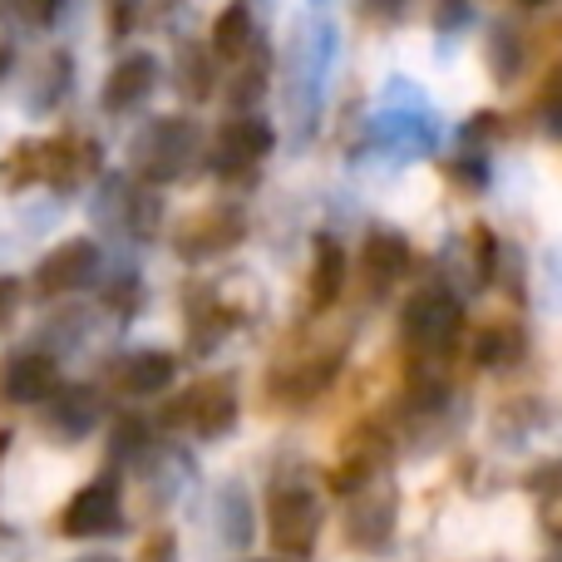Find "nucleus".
<instances>
[{
  "mask_svg": "<svg viewBox=\"0 0 562 562\" xmlns=\"http://www.w3.org/2000/svg\"><path fill=\"white\" fill-rule=\"evenodd\" d=\"M336 59V25L330 15L311 10L296 25L286 45V114H291V144H306L316 128L321 99H326V75Z\"/></svg>",
  "mask_w": 562,
  "mask_h": 562,
  "instance_id": "f257e3e1",
  "label": "nucleus"
},
{
  "mask_svg": "<svg viewBox=\"0 0 562 562\" xmlns=\"http://www.w3.org/2000/svg\"><path fill=\"white\" fill-rule=\"evenodd\" d=\"M366 144L385 158H400V164L429 158L439 148L435 109H429V99L419 94L409 79H395V85L385 89V99H380L375 119H370V128H366Z\"/></svg>",
  "mask_w": 562,
  "mask_h": 562,
  "instance_id": "f03ea898",
  "label": "nucleus"
},
{
  "mask_svg": "<svg viewBox=\"0 0 562 562\" xmlns=\"http://www.w3.org/2000/svg\"><path fill=\"white\" fill-rule=\"evenodd\" d=\"M198 144H203V134H198L193 119H183V114L148 119V124L134 134V144H128V173L148 188L173 183V178L188 173Z\"/></svg>",
  "mask_w": 562,
  "mask_h": 562,
  "instance_id": "7ed1b4c3",
  "label": "nucleus"
},
{
  "mask_svg": "<svg viewBox=\"0 0 562 562\" xmlns=\"http://www.w3.org/2000/svg\"><path fill=\"white\" fill-rule=\"evenodd\" d=\"M459 330H464V306L445 286L419 291L405 306V321H400V340L409 346L415 360H445L449 346L459 340Z\"/></svg>",
  "mask_w": 562,
  "mask_h": 562,
  "instance_id": "20e7f679",
  "label": "nucleus"
},
{
  "mask_svg": "<svg viewBox=\"0 0 562 562\" xmlns=\"http://www.w3.org/2000/svg\"><path fill=\"white\" fill-rule=\"evenodd\" d=\"M94 223L99 233L124 237V243H148L158 233V198L138 188L134 178H104L94 193Z\"/></svg>",
  "mask_w": 562,
  "mask_h": 562,
  "instance_id": "39448f33",
  "label": "nucleus"
},
{
  "mask_svg": "<svg viewBox=\"0 0 562 562\" xmlns=\"http://www.w3.org/2000/svg\"><path fill=\"white\" fill-rule=\"evenodd\" d=\"M164 425L168 429H193L198 439H223L227 429L237 425V385L227 375L198 380L193 390H183V395L164 409Z\"/></svg>",
  "mask_w": 562,
  "mask_h": 562,
  "instance_id": "423d86ee",
  "label": "nucleus"
},
{
  "mask_svg": "<svg viewBox=\"0 0 562 562\" xmlns=\"http://www.w3.org/2000/svg\"><path fill=\"white\" fill-rule=\"evenodd\" d=\"M267 533H272V548L277 558H311V548H316L321 538V504L316 494H306V488H277L272 494V508H267Z\"/></svg>",
  "mask_w": 562,
  "mask_h": 562,
  "instance_id": "0eeeda50",
  "label": "nucleus"
},
{
  "mask_svg": "<svg viewBox=\"0 0 562 562\" xmlns=\"http://www.w3.org/2000/svg\"><path fill=\"white\" fill-rule=\"evenodd\" d=\"M243 237H247V217H243V207L217 203V207H203V213H193L188 223H178V233H173V252L183 257V262H207V257L233 252V247L243 243Z\"/></svg>",
  "mask_w": 562,
  "mask_h": 562,
  "instance_id": "6e6552de",
  "label": "nucleus"
},
{
  "mask_svg": "<svg viewBox=\"0 0 562 562\" xmlns=\"http://www.w3.org/2000/svg\"><path fill=\"white\" fill-rule=\"evenodd\" d=\"M340 356H346V340H306V346H296L291 356H281L277 375H272V390L281 395L286 390L291 400H316L321 390L336 380L340 370Z\"/></svg>",
  "mask_w": 562,
  "mask_h": 562,
  "instance_id": "1a4fd4ad",
  "label": "nucleus"
},
{
  "mask_svg": "<svg viewBox=\"0 0 562 562\" xmlns=\"http://www.w3.org/2000/svg\"><path fill=\"white\" fill-rule=\"evenodd\" d=\"M124 528V498H119L114 479H94L85 484L59 514V533L65 538H104Z\"/></svg>",
  "mask_w": 562,
  "mask_h": 562,
  "instance_id": "9d476101",
  "label": "nucleus"
},
{
  "mask_svg": "<svg viewBox=\"0 0 562 562\" xmlns=\"http://www.w3.org/2000/svg\"><path fill=\"white\" fill-rule=\"evenodd\" d=\"M94 272H99V247L89 237H69V243H59L35 267V286H40V296H65V291L89 286Z\"/></svg>",
  "mask_w": 562,
  "mask_h": 562,
  "instance_id": "9b49d317",
  "label": "nucleus"
},
{
  "mask_svg": "<svg viewBox=\"0 0 562 562\" xmlns=\"http://www.w3.org/2000/svg\"><path fill=\"white\" fill-rule=\"evenodd\" d=\"M94 173H99V144H94V138L65 134V138H49V144H40V178H49L59 193H75V188H85Z\"/></svg>",
  "mask_w": 562,
  "mask_h": 562,
  "instance_id": "f8f14e48",
  "label": "nucleus"
},
{
  "mask_svg": "<svg viewBox=\"0 0 562 562\" xmlns=\"http://www.w3.org/2000/svg\"><path fill=\"white\" fill-rule=\"evenodd\" d=\"M395 514H400V498L390 484H366V498L350 508L346 518V538L350 548H366V553H380L395 533Z\"/></svg>",
  "mask_w": 562,
  "mask_h": 562,
  "instance_id": "ddd939ff",
  "label": "nucleus"
},
{
  "mask_svg": "<svg viewBox=\"0 0 562 562\" xmlns=\"http://www.w3.org/2000/svg\"><path fill=\"white\" fill-rule=\"evenodd\" d=\"M277 134L272 124H262V119L252 114H237L233 124H223V134H217V173H247L252 164H262L267 154H272Z\"/></svg>",
  "mask_w": 562,
  "mask_h": 562,
  "instance_id": "4468645a",
  "label": "nucleus"
},
{
  "mask_svg": "<svg viewBox=\"0 0 562 562\" xmlns=\"http://www.w3.org/2000/svg\"><path fill=\"white\" fill-rule=\"evenodd\" d=\"M173 375L178 360L168 350H128V356H119L109 366V390H119V395H158V390L173 385Z\"/></svg>",
  "mask_w": 562,
  "mask_h": 562,
  "instance_id": "2eb2a0df",
  "label": "nucleus"
},
{
  "mask_svg": "<svg viewBox=\"0 0 562 562\" xmlns=\"http://www.w3.org/2000/svg\"><path fill=\"white\" fill-rule=\"evenodd\" d=\"M55 390V360L25 350V356H10L0 366V400L5 405H40V400Z\"/></svg>",
  "mask_w": 562,
  "mask_h": 562,
  "instance_id": "dca6fc26",
  "label": "nucleus"
},
{
  "mask_svg": "<svg viewBox=\"0 0 562 562\" xmlns=\"http://www.w3.org/2000/svg\"><path fill=\"white\" fill-rule=\"evenodd\" d=\"M158 89V59L154 55H128L114 65L104 85V114H128Z\"/></svg>",
  "mask_w": 562,
  "mask_h": 562,
  "instance_id": "f3484780",
  "label": "nucleus"
},
{
  "mask_svg": "<svg viewBox=\"0 0 562 562\" xmlns=\"http://www.w3.org/2000/svg\"><path fill=\"white\" fill-rule=\"evenodd\" d=\"M385 459H390V445H385V435H356V445L346 449V459H340L336 469H330V488L336 494H360L366 484H375V474L385 469Z\"/></svg>",
  "mask_w": 562,
  "mask_h": 562,
  "instance_id": "a211bd4d",
  "label": "nucleus"
},
{
  "mask_svg": "<svg viewBox=\"0 0 562 562\" xmlns=\"http://www.w3.org/2000/svg\"><path fill=\"white\" fill-rule=\"evenodd\" d=\"M405 267H409V243L400 233H370L366 237V247H360V272H366L370 281V291H390L400 277H405Z\"/></svg>",
  "mask_w": 562,
  "mask_h": 562,
  "instance_id": "6ab92c4d",
  "label": "nucleus"
},
{
  "mask_svg": "<svg viewBox=\"0 0 562 562\" xmlns=\"http://www.w3.org/2000/svg\"><path fill=\"white\" fill-rule=\"evenodd\" d=\"M262 5L267 0H233V5L213 20V49L217 55L237 59L262 40Z\"/></svg>",
  "mask_w": 562,
  "mask_h": 562,
  "instance_id": "aec40b11",
  "label": "nucleus"
},
{
  "mask_svg": "<svg viewBox=\"0 0 562 562\" xmlns=\"http://www.w3.org/2000/svg\"><path fill=\"white\" fill-rule=\"evenodd\" d=\"M49 425L69 439L89 435V429L99 425V395L89 385H65L55 395V405H49Z\"/></svg>",
  "mask_w": 562,
  "mask_h": 562,
  "instance_id": "412c9836",
  "label": "nucleus"
},
{
  "mask_svg": "<svg viewBox=\"0 0 562 562\" xmlns=\"http://www.w3.org/2000/svg\"><path fill=\"white\" fill-rule=\"evenodd\" d=\"M340 291H346V252H340V243L321 237V243H316V262H311V311L336 306Z\"/></svg>",
  "mask_w": 562,
  "mask_h": 562,
  "instance_id": "4be33fe9",
  "label": "nucleus"
},
{
  "mask_svg": "<svg viewBox=\"0 0 562 562\" xmlns=\"http://www.w3.org/2000/svg\"><path fill=\"white\" fill-rule=\"evenodd\" d=\"M217 528H223V543L243 553L252 543V498H247L243 484H227L217 494Z\"/></svg>",
  "mask_w": 562,
  "mask_h": 562,
  "instance_id": "5701e85b",
  "label": "nucleus"
},
{
  "mask_svg": "<svg viewBox=\"0 0 562 562\" xmlns=\"http://www.w3.org/2000/svg\"><path fill=\"white\" fill-rule=\"evenodd\" d=\"M488 65H494L498 85H514L524 75V35L514 25H504V20L488 30Z\"/></svg>",
  "mask_w": 562,
  "mask_h": 562,
  "instance_id": "b1692460",
  "label": "nucleus"
},
{
  "mask_svg": "<svg viewBox=\"0 0 562 562\" xmlns=\"http://www.w3.org/2000/svg\"><path fill=\"white\" fill-rule=\"evenodd\" d=\"M40 178V138H20L5 158H0V188L5 193H20Z\"/></svg>",
  "mask_w": 562,
  "mask_h": 562,
  "instance_id": "393cba45",
  "label": "nucleus"
},
{
  "mask_svg": "<svg viewBox=\"0 0 562 562\" xmlns=\"http://www.w3.org/2000/svg\"><path fill=\"white\" fill-rule=\"evenodd\" d=\"M518 356H524V330L518 326H488L484 336L474 340L479 366H514Z\"/></svg>",
  "mask_w": 562,
  "mask_h": 562,
  "instance_id": "a878e982",
  "label": "nucleus"
},
{
  "mask_svg": "<svg viewBox=\"0 0 562 562\" xmlns=\"http://www.w3.org/2000/svg\"><path fill=\"white\" fill-rule=\"evenodd\" d=\"M543 405H538V400H514V405L508 409H498V419H494V429H498V439H508V445H514L518 435H528V429H538L543 425Z\"/></svg>",
  "mask_w": 562,
  "mask_h": 562,
  "instance_id": "bb28decb",
  "label": "nucleus"
},
{
  "mask_svg": "<svg viewBox=\"0 0 562 562\" xmlns=\"http://www.w3.org/2000/svg\"><path fill=\"white\" fill-rule=\"evenodd\" d=\"M65 89H69V59H65V55H55L45 69H40V94L30 99V109H35V114L55 109L59 99H65Z\"/></svg>",
  "mask_w": 562,
  "mask_h": 562,
  "instance_id": "cd10ccee",
  "label": "nucleus"
},
{
  "mask_svg": "<svg viewBox=\"0 0 562 562\" xmlns=\"http://www.w3.org/2000/svg\"><path fill=\"white\" fill-rule=\"evenodd\" d=\"M469 252H474V281L484 286V281H494V267H498V237L488 233L484 223L469 233Z\"/></svg>",
  "mask_w": 562,
  "mask_h": 562,
  "instance_id": "c85d7f7f",
  "label": "nucleus"
},
{
  "mask_svg": "<svg viewBox=\"0 0 562 562\" xmlns=\"http://www.w3.org/2000/svg\"><path fill=\"white\" fill-rule=\"evenodd\" d=\"M183 94L188 99H207L213 94V59L203 49H188L183 55Z\"/></svg>",
  "mask_w": 562,
  "mask_h": 562,
  "instance_id": "c756f323",
  "label": "nucleus"
},
{
  "mask_svg": "<svg viewBox=\"0 0 562 562\" xmlns=\"http://www.w3.org/2000/svg\"><path fill=\"white\" fill-rule=\"evenodd\" d=\"M144 454H148V425H138V419H124V425L114 429V459H128V464H138Z\"/></svg>",
  "mask_w": 562,
  "mask_h": 562,
  "instance_id": "7c9ffc66",
  "label": "nucleus"
},
{
  "mask_svg": "<svg viewBox=\"0 0 562 562\" xmlns=\"http://www.w3.org/2000/svg\"><path fill=\"white\" fill-rule=\"evenodd\" d=\"M59 5H65V0H5V15H15L20 25L40 30V25H49V20L59 15Z\"/></svg>",
  "mask_w": 562,
  "mask_h": 562,
  "instance_id": "2f4dec72",
  "label": "nucleus"
},
{
  "mask_svg": "<svg viewBox=\"0 0 562 562\" xmlns=\"http://www.w3.org/2000/svg\"><path fill=\"white\" fill-rule=\"evenodd\" d=\"M262 85H267V69H262V59H257V65H252V69H243V75H237V79H233V94H227V99H233V109L252 104V99H257V94H262Z\"/></svg>",
  "mask_w": 562,
  "mask_h": 562,
  "instance_id": "473e14b6",
  "label": "nucleus"
},
{
  "mask_svg": "<svg viewBox=\"0 0 562 562\" xmlns=\"http://www.w3.org/2000/svg\"><path fill=\"white\" fill-rule=\"evenodd\" d=\"M134 562H178V538L168 533V528H158V533L144 538V548H138Z\"/></svg>",
  "mask_w": 562,
  "mask_h": 562,
  "instance_id": "72a5a7b5",
  "label": "nucleus"
},
{
  "mask_svg": "<svg viewBox=\"0 0 562 562\" xmlns=\"http://www.w3.org/2000/svg\"><path fill=\"white\" fill-rule=\"evenodd\" d=\"M138 301H144V286H138V277H119L114 286H109V306H114L119 316H134Z\"/></svg>",
  "mask_w": 562,
  "mask_h": 562,
  "instance_id": "f704fd0d",
  "label": "nucleus"
},
{
  "mask_svg": "<svg viewBox=\"0 0 562 562\" xmlns=\"http://www.w3.org/2000/svg\"><path fill=\"white\" fill-rule=\"evenodd\" d=\"M469 20H474V5H469V0H439V10H435V25L445 30V35H454V30H464Z\"/></svg>",
  "mask_w": 562,
  "mask_h": 562,
  "instance_id": "c9c22d12",
  "label": "nucleus"
},
{
  "mask_svg": "<svg viewBox=\"0 0 562 562\" xmlns=\"http://www.w3.org/2000/svg\"><path fill=\"white\" fill-rule=\"evenodd\" d=\"M138 5H144V0H114V10H109V35L124 40L128 30L138 25Z\"/></svg>",
  "mask_w": 562,
  "mask_h": 562,
  "instance_id": "e433bc0d",
  "label": "nucleus"
},
{
  "mask_svg": "<svg viewBox=\"0 0 562 562\" xmlns=\"http://www.w3.org/2000/svg\"><path fill=\"white\" fill-rule=\"evenodd\" d=\"M449 173L459 178V183H469V188H479L488 178V158H479V154H464V158H454L449 164Z\"/></svg>",
  "mask_w": 562,
  "mask_h": 562,
  "instance_id": "4c0bfd02",
  "label": "nucleus"
},
{
  "mask_svg": "<svg viewBox=\"0 0 562 562\" xmlns=\"http://www.w3.org/2000/svg\"><path fill=\"white\" fill-rule=\"evenodd\" d=\"M15 311H20V281L15 277H0V330L15 321Z\"/></svg>",
  "mask_w": 562,
  "mask_h": 562,
  "instance_id": "58836bf2",
  "label": "nucleus"
},
{
  "mask_svg": "<svg viewBox=\"0 0 562 562\" xmlns=\"http://www.w3.org/2000/svg\"><path fill=\"white\" fill-rule=\"evenodd\" d=\"M498 134V114H474L464 124V144H479V138H494Z\"/></svg>",
  "mask_w": 562,
  "mask_h": 562,
  "instance_id": "ea45409f",
  "label": "nucleus"
},
{
  "mask_svg": "<svg viewBox=\"0 0 562 562\" xmlns=\"http://www.w3.org/2000/svg\"><path fill=\"white\" fill-rule=\"evenodd\" d=\"M10 65H15V55H10V45H0V79L10 75Z\"/></svg>",
  "mask_w": 562,
  "mask_h": 562,
  "instance_id": "a19ab883",
  "label": "nucleus"
},
{
  "mask_svg": "<svg viewBox=\"0 0 562 562\" xmlns=\"http://www.w3.org/2000/svg\"><path fill=\"white\" fill-rule=\"evenodd\" d=\"M79 562H119V558H109V553H89V558H79Z\"/></svg>",
  "mask_w": 562,
  "mask_h": 562,
  "instance_id": "79ce46f5",
  "label": "nucleus"
},
{
  "mask_svg": "<svg viewBox=\"0 0 562 562\" xmlns=\"http://www.w3.org/2000/svg\"><path fill=\"white\" fill-rule=\"evenodd\" d=\"M514 5H524V10H538V5H548V0H514Z\"/></svg>",
  "mask_w": 562,
  "mask_h": 562,
  "instance_id": "37998d69",
  "label": "nucleus"
},
{
  "mask_svg": "<svg viewBox=\"0 0 562 562\" xmlns=\"http://www.w3.org/2000/svg\"><path fill=\"white\" fill-rule=\"evenodd\" d=\"M277 562H296V558H277Z\"/></svg>",
  "mask_w": 562,
  "mask_h": 562,
  "instance_id": "c03bdc74",
  "label": "nucleus"
}]
</instances>
